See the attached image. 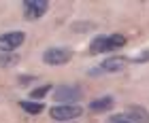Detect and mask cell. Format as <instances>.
<instances>
[{"label": "cell", "mask_w": 149, "mask_h": 123, "mask_svg": "<svg viewBox=\"0 0 149 123\" xmlns=\"http://www.w3.org/2000/svg\"><path fill=\"white\" fill-rule=\"evenodd\" d=\"M26 40L24 32H6L0 34V53H13L17 47H22Z\"/></svg>", "instance_id": "obj_5"}, {"label": "cell", "mask_w": 149, "mask_h": 123, "mask_svg": "<svg viewBox=\"0 0 149 123\" xmlns=\"http://www.w3.org/2000/svg\"><path fill=\"white\" fill-rule=\"evenodd\" d=\"M83 115V108L77 104H58L51 108V119L56 121H72Z\"/></svg>", "instance_id": "obj_3"}, {"label": "cell", "mask_w": 149, "mask_h": 123, "mask_svg": "<svg viewBox=\"0 0 149 123\" xmlns=\"http://www.w3.org/2000/svg\"><path fill=\"white\" fill-rule=\"evenodd\" d=\"M126 45V36L121 34H111V36H98L94 43L90 45V53L96 55V53H107L113 49H119V47Z\"/></svg>", "instance_id": "obj_1"}, {"label": "cell", "mask_w": 149, "mask_h": 123, "mask_svg": "<svg viewBox=\"0 0 149 123\" xmlns=\"http://www.w3.org/2000/svg\"><path fill=\"white\" fill-rule=\"evenodd\" d=\"M107 123H132V121L128 119L126 115H111V117L107 119Z\"/></svg>", "instance_id": "obj_13"}, {"label": "cell", "mask_w": 149, "mask_h": 123, "mask_svg": "<svg viewBox=\"0 0 149 123\" xmlns=\"http://www.w3.org/2000/svg\"><path fill=\"white\" fill-rule=\"evenodd\" d=\"M22 9H24V17L26 19H38V17H43L47 13L49 2H47V0H24Z\"/></svg>", "instance_id": "obj_6"}, {"label": "cell", "mask_w": 149, "mask_h": 123, "mask_svg": "<svg viewBox=\"0 0 149 123\" xmlns=\"http://www.w3.org/2000/svg\"><path fill=\"white\" fill-rule=\"evenodd\" d=\"M126 117L130 119L132 123H149V115L143 106H130L126 113Z\"/></svg>", "instance_id": "obj_7"}, {"label": "cell", "mask_w": 149, "mask_h": 123, "mask_svg": "<svg viewBox=\"0 0 149 123\" xmlns=\"http://www.w3.org/2000/svg\"><path fill=\"white\" fill-rule=\"evenodd\" d=\"M126 62L124 57H109V59H104L102 64H100V70H107V72H119V70H124L126 68Z\"/></svg>", "instance_id": "obj_9"}, {"label": "cell", "mask_w": 149, "mask_h": 123, "mask_svg": "<svg viewBox=\"0 0 149 123\" xmlns=\"http://www.w3.org/2000/svg\"><path fill=\"white\" fill-rule=\"evenodd\" d=\"M70 57H72V51L66 47H51L43 53V62L47 66H62L66 62H70Z\"/></svg>", "instance_id": "obj_2"}, {"label": "cell", "mask_w": 149, "mask_h": 123, "mask_svg": "<svg viewBox=\"0 0 149 123\" xmlns=\"http://www.w3.org/2000/svg\"><path fill=\"white\" fill-rule=\"evenodd\" d=\"M134 62H136V64L149 62V51H141V53H136V55H134Z\"/></svg>", "instance_id": "obj_14"}, {"label": "cell", "mask_w": 149, "mask_h": 123, "mask_svg": "<svg viewBox=\"0 0 149 123\" xmlns=\"http://www.w3.org/2000/svg\"><path fill=\"white\" fill-rule=\"evenodd\" d=\"M51 89H53L51 85H43V87H38V89H34L30 95L34 98V102H40V98H45V93H49Z\"/></svg>", "instance_id": "obj_12"}, {"label": "cell", "mask_w": 149, "mask_h": 123, "mask_svg": "<svg viewBox=\"0 0 149 123\" xmlns=\"http://www.w3.org/2000/svg\"><path fill=\"white\" fill-rule=\"evenodd\" d=\"M17 62H19V57L13 55V53H0V68H11Z\"/></svg>", "instance_id": "obj_11"}, {"label": "cell", "mask_w": 149, "mask_h": 123, "mask_svg": "<svg viewBox=\"0 0 149 123\" xmlns=\"http://www.w3.org/2000/svg\"><path fill=\"white\" fill-rule=\"evenodd\" d=\"M113 104H115V102H113L111 95H102V98L90 102V111H94V113H107V111L113 108Z\"/></svg>", "instance_id": "obj_8"}, {"label": "cell", "mask_w": 149, "mask_h": 123, "mask_svg": "<svg viewBox=\"0 0 149 123\" xmlns=\"http://www.w3.org/2000/svg\"><path fill=\"white\" fill-rule=\"evenodd\" d=\"M81 98V89L77 85H60L53 89V100L60 104H72Z\"/></svg>", "instance_id": "obj_4"}, {"label": "cell", "mask_w": 149, "mask_h": 123, "mask_svg": "<svg viewBox=\"0 0 149 123\" xmlns=\"http://www.w3.org/2000/svg\"><path fill=\"white\" fill-rule=\"evenodd\" d=\"M22 108L26 113H30V115H38V113L45 111V104H43V102H28V100H24L22 102Z\"/></svg>", "instance_id": "obj_10"}]
</instances>
